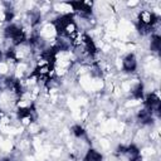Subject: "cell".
Masks as SVG:
<instances>
[{
    "label": "cell",
    "instance_id": "6da1fadb",
    "mask_svg": "<svg viewBox=\"0 0 161 161\" xmlns=\"http://www.w3.org/2000/svg\"><path fill=\"white\" fill-rule=\"evenodd\" d=\"M122 69L127 73H133L137 69V58L133 53H128L122 58Z\"/></svg>",
    "mask_w": 161,
    "mask_h": 161
},
{
    "label": "cell",
    "instance_id": "7a4b0ae2",
    "mask_svg": "<svg viewBox=\"0 0 161 161\" xmlns=\"http://www.w3.org/2000/svg\"><path fill=\"white\" fill-rule=\"evenodd\" d=\"M84 161H103V155L96 148H88L83 156Z\"/></svg>",
    "mask_w": 161,
    "mask_h": 161
},
{
    "label": "cell",
    "instance_id": "3957f363",
    "mask_svg": "<svg viewBox=\"0 0 161 161\" xmlns=\"http://www.w3.org/2000/svg\"><path fill=\"white\" fill-rule=\"evenodd\" d=\"M161 49V36L160 34L152 33L150 38V50L151 53H158Z\"/></svg>",
    "mask_w": 161,
    "mask_h": 161
},
{
    "label": "cell",
    "instance_id": "277c9868",
    "mask_svg": "<svg viewBox=\"0 0 161 161\" xmlns=\"http://www.w3.org/2000/svg\"><path fill=\"white\" fill-rule=\"evenodd\" d=\"M70 132H72V135H73L75 138H84V137H86V130H84V127H82L80 125H74V126H72Z\"/></svg>",
    "mask_w": 161,
    "mask_h": 161
}]
</instances>
